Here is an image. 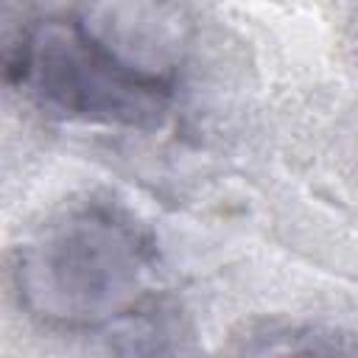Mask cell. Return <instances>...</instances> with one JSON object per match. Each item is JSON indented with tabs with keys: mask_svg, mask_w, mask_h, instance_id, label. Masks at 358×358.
Listing matches in <instances>:
<instances>
[{
	"mask_svg": "<svg viewBox=\"0 0 358 358\" xmlns=\"http://www.w3.org/2000/svg\"><path fill=\"white\" fill-rule=\"evenodd\" d=\"M154 280L151 235L106 201L59 210L14 257V288L25 310L64 330H98L137 316Z\"/></svg>",
	"mask_w": 358,
	"mask_h": 358,
	"instance_id": "cell-1",
	"label": "cell"
},
{
	"mask_svg": "<svg viewBox=\"0 0 358 358\" xmlns=\"http://www.w3.org/2000/svg\"><path fill=\"white\" fill-rule=\"evenodd\" d=\"M6 76L64 120L137 131L168 120L179 87V73L137 62L81 11L28 25L8 53Z\"/></svg>",
	"mask_w": 358,
	"mask_h": 358,
	"instance_id": "cell-2",
	"label": "cell"
},
{
	"mask_svg": "<svg viewBox=\"0 0 358 358\" xmlns=\"http://www.w3.org/2000/svg\"><path fill=\"white\" fill-rule=\"evenodd\" d=\"M241 352H358V341L333 330L285 324L252 333Z\"/></svg>",
	"mask_w": 358,
	"mask_h": 358,
	"instance_id": "cell-3",
	"label": "cell"
}]
</instances>
